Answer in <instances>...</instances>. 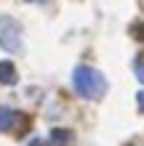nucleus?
<instances>
[{
    "label": "nucleus",
    "mask_w": 144,
    "mask_h": 146,
    "mask_svg": "<svg viewBox=\"0 0 144 146\" xmlns=\"http://www.w3.org/2000/svg\"><path fill=\"white\" fill-rule=\"evenodd\" d=\"M16 66L11 61H0V85H13L16 82Z\"/></svg>",
    "instance_id": "obj_3"
},
{
    "label": "nucleus",
    "mask_w": 144,
    "mask_h": 146,
    "mask_svg": "<svg viewBox=\"0 0 144 146\" xmlns=\"http://www.w3.org/2000/svg\"><path fill=\"white\" fill-rule=\"evenodd\" d=\"M133 72H136V80L144 82V61H141V58H136V61H133Z\"/></svg>",
    "instance_id": "obj_6"
},
{
    "label": "nucleus",
    "mask_w": 144,
    "mask_h": 146,
    "mask_svg": "<svg viewBox=\"0 0 144 146\" xmlns=\"http://www.w3.org/2000/svg\"><path fill=\"white\" fill-rule=\"evenodd\" d=\"M13 122H16V111L8 109V106H0V130L13 127Z\"/></svg>",
    "instance_id": "obj_5"
},
{
    "label": "nucleus",
    "mask_w": 144,
    "mask_h": 146,
    "mask_svg": "<svg viewBox=\"0 0 144 146\" xmlns=\"http://www.w3.org/2000/svg\"><path fill=\"white\" fill-rule=\"evenodd\" d=\"M0 48L8 53L21 50V24L13 16H0Z\"/></svg>",
    "instance_id": "obj_2"
},
{
    "label": "nucleus",
    "mask_w": 144,
    "mask_h": 146,
    "mask_svg": "<svg viewBox=\"0 0 144 146\" xmlns=\"http://www.w3.org/2000/svg\"><path fill=\"white\" fill-rule=\"evenodd\" d=\"M131 146H144V143H131Z\"/></svg>",
    "instance_id": "obj_9"
},
{
    "label": "nucleus",
    "mask_w": 144,
    "mask_h": 146,
    "mask_svg": "<svg viewBox=\"0 0 144 146\" xmlns=\"http://www.w3.org/2000/svg\"><path fill=\"white\" fill-rule=\"evenodd\" d=\"M29 146H48V141H43V138H32Z\"/></svg>",
    "instance_id": "obj_7"
},
{
    "label": "nucleus",
    "mask_w": 144,
    "mask_h": 146,
    "mask_svg": "<svg viewBox=\"0 0 144 146\" xmlns=\"http://www.w3.org/2000/svg\"><path fill=\"white\" fill-rule=\"evenodd\" d=\"M70 138H72V133L64 130V127H54L51 130V146H70Z\"/></svg>",
    "instance_id": "obj_4"
},
{
    "label": "nucleus",
    "mask_w": 144,
    "mask_h": 146,
    "mask_svg": "<svg viewBox=\"0 0 144 146\" xmlns=\"http://www.w3.org/2000/svg\"><path fill=\"white\" fill-rule=\"evenodd\" d=\"M72 85H75V90H78V96L91 98V101H99L107 93V77L99 69H94V66H75Z\"/></svg>",
    "instance_id": "obj_1"
},
{
    "label": "nucleus",
    "mask_w": 144,
    "mask_h": 146,
    "mask_svg": "<svg viewBox=\"0 0 144 146\" xmlns=\"http://www.w3.org/2000/svg\"><path fill=\"white\" fill-rule=\"evenodd\" d=\"M136 98H139V111H144V90L139 93V96H136Z\"/></svg>",
    "instance_id": "obj_8"
}]
</instances>
